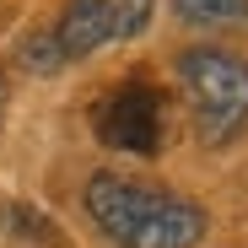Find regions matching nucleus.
I'll return each instance as SVG.
<instances>
[{
    "instance_id": "nucleus-1",
    "label": "nucleus",
    "mask_w": 248,
    "mask_h": 248,
    "mask_svg": "<svg viewBox=\"0 0 248 248\" xmlns=\"http://www.w3.org/2000/svg\"><path fill=\"white\" fill-rule=\"evenodd\" d=\"M87 216L113 248H194L205 237V211L194 200L146 189L135 178H87Z\"/></svg>"
},
{
    "instance_id": "nucleus-2",
    "label": "nucleus",
    "mask_w": 248,
    "mask_h": 248,
    "mask_svg": "<svg viewBox=\"0 0 248 248\" xmlns=\"http://www.w3.org/2000/svg\"><path fill=\"white\" fill-rule=\"evenodd\" d=\"M178 87L194 113V135L205 146H227L248 124V60H237L232 49H184Z\"/></svg>"
},
{
    "instance_id": "nucleus-3",
    "label": "nucleus",
    "mask_w": 248,
    "mask_h": 248,
    "mask_svg": "<svg viewBox=\"0 0 248 248\" xmlns=\"http://www.w3.org/2000/svg\"><path fill=\"white\" fill-rule=\"evenodd\" d=\"M156 0H65L60 27L49 32V44L60 60H81L97 54L103 44H119V38H135L146 27Z\"/></svg>"
},
{
    "instance_id": "nucleus-4",
    "label": "nucleus",
    "mask_w": 248,
    "mask_h": 248,
    "mask_svg": "<svg viewBox=\"0 0 248 248\" xmlns=\"http://www.w3.org/2000/svg\"><path fill=\"white\" fill-rule=\"evenodd\" d=\"M92 124H97L103 146L130 151V156H156V146H162V92L151 81H124L108 97H97Z\"/></svg>"
},
{
    "instance_id": "nucleus-5",
    "label": "nucleus",
    "mask_w": 248,
    "mask_h": 248,
    "mask_svg": "<svg viewBox=\"0 0 248 248\" xmlns=\"http://www.w3.org/2000/svg\"><path fill=\"white\" fill-rule=\"evenodd\" d=\"M173 11L189 27H232L248 22V0H173Z\"/></svg>"
},
{
    "instance_id": "nucleus-6",
    "label": "nucleus",
    "mask_w": 248,
    "mask_h": 248,
    "mask_svg": "<svg viewBox=\"0 0 248 248\" xmlns=\"http://www.w3.org/2000/svg\"><path fill=\"white\" fill-rule=\"evenodd\" d=\"M6 97H11V81H6V65H0V108H6Z\"/></svg>"
}]
</instances>
